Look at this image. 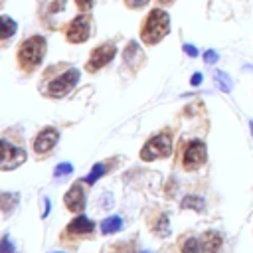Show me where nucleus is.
<instances>
[{
  "mask_svg": "<svg viewBox=\"0 0 253 253\" xmlns=\"http://www.w3.org/2000/svg\"><path fill=\"white\" fill-rule=\"evenodd\" d=\"M45 47H47V43L42 36L26 38L18 47V65L22 67V71H26V73L34 71L42 63Z\"/></svg>",
  "mask_w": 253,
  "mask_h": 253,
  "instance_id": "f03ea898",
  "label": "nucleus"
},
{
  "mask_svg": "<svg viewBox=\"0 0 253 253\" xmlns=\"http://www.w3.org/2000/svg\"><path fill=\"white\" fill-rule=\"evenodd\" d=\"M0 202H2V211L8 213L16 204H18V194H10V192H2L0 196Z\"/></svg>",
  "mask_w": 253,
  "mask_h": 253,
  "instance_id": "dca6fc26",
  "label": "nucleus"
},
{
  "mask_svg": "<svg viewBox=\"0 0 253 253\" xmlns=\"http://www.w3.org/2000/svg\"><path fill=\"white\" fill-rule=\"evenodd\" d=\"M202 253H217L221 249V233L219 231H206L202 235Z\"/></svg>",
  "mask_w": 253,
  "mask_h": 253,
  "instance_id": "f8f14e48",
  "label": "nucleus"
},
{
  "mask_svg": "<svg viewBox=\"0 0 253 253\" xmlns=\"http://www.w3.org/2000/svg\"><path fill=\"white\" fill-rule=\"evenodd\" d=\"M121 227H123V221H121V217H117V215L107 217V219H103V221H101V231H103L105 235L115 233V231H119Z\"/></svg>",
  "mask_w": 253,
  "mask_h": 253,
  "instance_id": "ddd939ff",
  "label": "nucleus"
},
{
  "mask_svg": "<svg viewBox=\"0 0 253 253\" xmlns=\"http://www.w3.org/2000/svg\"><path fill=\"white\" fill-rule=\"evenodd\" d=\"M89 34H91V16L89 14H79L65 28V38L71 43H83V42H87Z\"/></svg>",
  "mask_w": 253,
  "mask_h": 253,
  "instance_id": "39448f33",
  "label": "nucleus"
},
{
  "mask_svg": "<svg viewBox=\"0 0 253 253\" xmlns=\"http://www.w3.org/2000/svg\"><path fill=\"white\" fill-rule=\"evenodd\" d=\"M142 253H150V251H142Z\"/></svg>",
  "mask_w": 253,
  "mask_h": 253,
  "instance_id": "473e14b6",
  "label": "nucleus"
},
{
  "mask_svg": "<svg viewBox=\"0 0 253 253\" xmlns=\"http://www.w3.org/2000/svg\"><path fill=\"white\" fill-rule=\"evenodd\" d=\"M158 223H154L152 225V231L154 233H158V235H162V237H166L168 233H170V223H168V217L166 215H158V219H156Z\"/></svg>",
  "mask_w": 253,
  "mask_h": 253,
  "instance_id": "a211bd4d",
  "label": "nucleus"
},
{
  "mask_svg": "<svg viewBox=\"0 0 253 253\" xmlns=\"http://www.w3.org/2000/svg\"><path fill=\"white\" fill-rule=\"evenodd\" d=\"M217 57H219V55H217V51H213V49H208V51L204 53V61H206V63H215Z\"/></svg>",
  "mask_w": 253,
  "mask_h": 253,
  "instance_id": "393cba45",
  "label": "nucleus"
},
{
  "mask_svg": "<svg viewBox=\"0 0 253 253\" xmlns=\"http://www.w3.org/2000/svg\"><path fill=\"white\" fill-rule=\"evenodd\" d=\"M125 4H126L128 8H132V10H136V8L146 6V4H148V0H125Z\"/></svg>",
  "mask_w": 253,
  "mask_h": 253,
  "instance_id": "bb28decb",
  "label": "nucleus"
},
{
  "mask_svg": "<svg viewBox=\"0 0 253 253\" xmlns=\"http://www.w3.org/2000/svg\"><path fill=\"white\" fill-rule=\"evenodd\" d=\"M202 83V73H194L192 75V85H200Z\"/></svg>",
  "mask_w": 253,
  "mask_h": 253,
  "instance_id": "c756f323",
  "label": "nucleus"
},
{
  "mask_svg": "<svg viewBox=\"0 0 253 253\" xmlns=\"http://www.w3.org/2000/svg\"><path fill=\"white\" fill-rule=\"evenodd\" d=\"M213 77H215V83H217V87H219L221 91H225V93H229V91H231L233 83H231V79H229V75H227V73H223V71H215V73H213Z\"/></svg>",
  "mask_w": 253,
  "mask_h": 253,
  "instance_id": "2eb2a0df",
  "label": "nucleus"
},
{
  "mask_svg": "<svg viewBox=\"0 0 253 253\" xmlns=\"http://www.w3.org/2000/svg\"><path fill=\"white\" fill-rule=\"evenodd\" d=\"M73 172V166L69 164V162H59L57 166H55V170H53V174H55V178H61V176H67V174H71Z\"/></svg>",
  "mask_w": 253,
  "mask_h": 253,
  "instance_id": "4be33fe9",
  "label": "nucleus"
},
{
  "mask_svg": "<svg viewBox=\"0 0 253 253\" xmlns=\"http://www.w3.org/2000/svg\"><path fill=\"white\" fill-rule=\"evenodd\" d=\"M204 206H206V202H204L200 196H188V198L182 200V208H192V210H196V211H202Z\"/></svg>",
  "mask_w": 253,
  "mask_h": 253,
  "instance_id": "f3484780",
  "label": "nucleus"
},
{
  "mask_svg": "<svg viewBox=\"0 0 253 253\" xmlns=\"http://www.w3.org/2000/svg\"><path fill=\"white\" fill-rule=\"evenodd\" d=\"M47 213H49V200L43 198V211H42V217H45Z\"/></svg>",
  "mask_w": 253,
  "mask_h": 253,
  "instance_id": "c85d7f7f",
  "label": "nucleus"
},
{
  "mask_svg": "<svg viewBox=\"0 0 253 253\" xmlns=\"http://www.w3.org/2000/svg\"><path fill=\"white\" fill-rule=\"evenodd\" d=\"M208 158V148L202 140H192L184 154H182V164H184V170H198Z\"/></svg>",
  "mask_w": 253,
  "mask_h": 253,
  "instance_id": "0eeeda50",
  "label": "nucleus"
},
{
  "mask_svg": "<svg viewBox=\"0 0 253 253\" xmlns=\"http://www.w3.org/2000/svg\"><path fill=\"white\" fill-rule=\"evenodd\" d=\"M103 172H105V164H95V166H93V170L89 172V176L85 178V182H87V184L97 182V180L103 176Z\"/></svg>",
  "mask_w": 253,
  "mask_h": 253,
  "instance_id": "aec40b11",
  "label": "nucleus"
},
{
  "mask_svg": "<svg viewBox=\"0 0 253 253\" xmlns=\"http://www.w3.org/2000/svg\"><path fill=\"white\" fill-rule=\"evenodd\" d=\"M136 55H140V47L136 42H130L126 47H125V63H130Z\"/></svg>",
  "mask_w": 253,
  "mask_h": 253,
  "instance_id": "6ab92c4d",
  "label": "nucleus"
},
{
  "mask_svg": "<svg viewBox=\"0 0 253 253\" xmlns=\"http://www.w3.org/2000/svg\"><path fill=\"white\" fill-rule=\"evenodd\" d=\"M0 253H16V247L12 245V241H10V237H8V235H4V237H2Z\"/></svg>",
  "mask_w": 253,
  "mask_h": 253,
  "instance_id": "5701e85b",
  "label": "nucleus"
},
{
  "mask_svg": "<svg viewBox=\"0 0 253 253\" xmlns=\"http://www.w3.org/2000/svg\"><path fill=\"white\" fill-rule=\"evenodd\" d=\"M57 138H59V132H57L55 128L47 126V128H43V130L36 136V140H34V150H36L38 154H45V152H49V150L55 146Z\"/></svg>",
  "mask_w": 253,
  "mask_h": 253,
  "instance_id": "1a4fd4ad",
  "label": "nucleus"
},
{
  "mask_svg": "<svg viewBox=\"0 0 253 253\" xmlns=\"http://www.w3.org/2000/svg\"><path fill=\"white\" fill-rule=\"evenodd\" d=\"M24 160H26L24 148L12 146L8 140H2V164H0L2 170H12V168L24 164Z\"/></svg>",
  "mask_w": 253,
  "mask_h": 253,
  "instance_id": "6e6552de",
  "label": "nucleus"
},
{
  "mask_svg": "<svg viewBox=\"0 0 253 253\" xmlns=\"http://www.w3.org/2000/svg\"><path fill=\"white\" fill-rule=\"evenodd\" d=\"M115 53H117V45H115L113 42L101 43L99 47H95V49L91 51V55H89V59H87V65H85V69H87V71H91V73L99 71V69H101V67H105L109 61H113Z\"/></svg>",
  "mask_w": 253,
  "mask_h": 253,
  "instance_id": "423d86ee",
  "label": "nucleus"
},
{
  "mask_svg": "<svg viewBox=\"0 0 253 253\" xmlns=\"http://www.w3.org/2000/svg\"><path fill=\"white\" fill-rule=\"evenodd\" d=\"M93 229H95V225H93V221H91L89 217L77 215L75 219L69 221L65 233H67V235H75V237H83V235H91Z\"/></svg>",
  "mask_w": 253,
  "mask_h": 253,
  "instance_id": "9b49d317",
  "label": "nucleus"
},
{
  "mask_svg": "<svg viewBox=\"0 0 253 253\" xmlns=\"http://www.w3.org/2000/svg\"><path fill=\"white\" fill-rule=\"evenodd\" d=\"M65 4H67V0H53L49 4V12H59V10L65 8Z\"/></svg>",
  "mask_w": 253,
  "mask_h": 253,
  "instance_id": "a878e982",
  "label": "nucleus"
},
{
  "mask_svg": "<svg viewBox=\"0 0 253 253\" xmlns=\"http://www.w3.org/2000/svg\"><path fill=\"white\" fill-rule=\"evenodd\" d=\"M2 40H8V38H12L14 34H16V22L12 20V18H8V16H2Z\"/></svg>",
  "mask_w": 253,
  "mask_h": 253,
  "instance_id": "4468645a",
  "label": "nucleus"
},
{
  "mask_svg": "<svg viewBox=\"0 0 253 253\" xmlns=\"http://www.w3.org/2000/svg\"><path fill=\"white\" fill-rule=\"evenodd\" d=\"M63 202H65V206H67L69 211H81L85 208V190H83V184L81 182H75L67 190Z\"/></svg>",
  "mask_w": 253,
  "mask_h": 253,
  "instance_id": "9d476101",
  "label": "nucleus"
},
{
  "mask_svg": "<svg viewBox=\"0 0 253 253\" xmlns=\"http://www.w3.org/2000/svg\"><path fill=\"white\" fill-rule=\"evenodd\" d=\"M182 253H200V243H198L194 237L186 239V241L182 243Z\"/></svg>",
  "mask_w": 253,
  "mask_h": 253,
  "instance_id": "412c9836",
  "label": "nucleus"
},
{
  "mask_svg": "<svg viewBox=\"0 0 253 253\" xmlns=\"http://www.w3.org/2000/svg\"><path fill=\"white\" fill-rule=\"evenodd\" d=\"M168 32H170V16L160 8L150 10L140 26V38L148 45L158 43Z\"/></svg>",
  "mask_w": 253,
  "mask_h": 253,
  "instance_id": "f257e3e1",
  "label": "nucleus"
},
{
  "mask_svg": "<svg viewBox=\"0 0 253 253\" xmlns=\"http://www.w3.org/2000/svg\"><path fill=\"white\" fill-rule=\"evenodd\" d=\"M158 2H160V4H172L174 0H158Z\"/></svg>",
  "mask_w": 253,
  "mask_h": 253,
  "instance_id": "7c9ffc66",
  "label": "nucleus"
},
{
  "mask_svg": "<svg viewBox=\"0 0 253 253\" xmlns=\"http://www.w3.org/2000/svg\"><path fill=\"white\" fill-rule=\"evenodd\" d=\"M79 81V69H75V67H69L67 71H63V73H59V75H55L49 83H47V95L49 97H63V95H67L73 87H75V83Z\"/></svg>",
  "mask_w": 253,
  "mask_h": 253,
  "instance_id": "7ed1b4c3",
  "label": "nucleus"
},
{
  "mask_svg": "<svg viewBox=\"0 0 253 253\" xmlns=\"http://www.w3.org/2000/svg\"><path fill=\"white\" fill-rule=\"evenodd\" d=\"M249 126H251V134H253V121H249Z\"/></svg>",
  "mask_w": 253,
  "mask_h": 253,
  "instance_id": "2f4dec72",
  "label": "nucleus"
},
{
  "mask_svg": "<svg viewBox=\"0 0 253 253\" xmlns=\"http://www.w3.org/2000/svg\"><path fill=\"white\" fill-rule=\"evenodd\" d=\"M172 152V140L168 134H156L152 136L140 150V158L142 160H154V158H164V156H170Z\"/></svg>",
  "mask_w": 253,
  "mask_h": 253,
  "instance_id": "20e7f679",
  "label": "nucleus"
},
{
  "mask_svg": "<svg viewBox=\"0 0 253 253\" xmlns=\"http://www.w3.org/2000/svg\"><path fill=\"white\" fill-rule=\"evenodd\" d=\"M184 51H186L190 57H196V55H198V49H196L194 45H190V43H184Z\"/></svg>",
  "mask_w": 253,
  "mask_h": 253,
  "instance_id": "cd10ccee",
  "label": "nucleus"
},
{
  "mask_svg": "<svg viewBox=\"0 0 253 253\" xmlns=\"http://www.w3.org/2000/svg\"><path fill=\"white\" fill-rule=\"evenodd\" d=\"M75 4L81 12H89L93 8V0H75Z\"/></svg>",
  "mask_w": 253,
  "mask_h": 253,
  "instance_id": "b1692460",
  "label": "nucleus"
}]
</instances>
